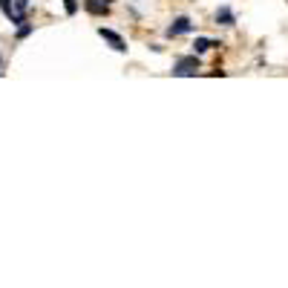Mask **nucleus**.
Here are the masks:
<instances>
[{"instance_id": "nucleus-9", "label": "nucleus", "mask_w": 288, "mask_h": 288, "mask_svg": "<svg viewBox=\"0 0 288 288\" xmlns=\"http://www.w3.org/2000/svg\"><path fill=\"white\" fill-rule=\"evenodd\" d=\"M0 9H9V0H0Z\"/></svg>"}, {"instance_id": "nucleus-3", "label": "nucleus", "mask_w": 288, "mask_h": 288, "mask_svg": "<svg viewBox=\"0 0 288 288\" xmlns=\"http://www.w3.org/2000/svg\"><path fill=\"white\" fill-rule=\"evenodd\" d=\"M193 29V23H190V17H176L173 23L167 26V38H176V35H185Z\"/></svg>"}, {"instance_id": "nucleus-10", "label": "nucleus", "mask_w": 288, "mask_h": 288, "mask_svg": "<svg viewBox=\"0 0 288 288\" xmlns=\"http://www.w3.org/2000/svg\"><path fill=\"white\" fill-rule=\"evenodd\" d=\"M101 3H107V6H110V0H101Z\"/></svg>"}, {"instance_id": "nucleus-1", "label": "nucleus", "mask_w": 288, "mask_h": 288, "mask_svg": "<svg viewBox=\"0 0 288 288\" xmlns=\"http://www.w3.org/2000/svg\"><path fill=\"white\" fill-rule=\"evenodd\" d=\"M196 69H199V58H196V52H193V55H187V58H179V61H176L173 75L185 78V75H196Z\"/></svg>"}, {"instance_id": "nucleus-2", "label": "nucleus", "mask_w": 288, "mask_h": 288, "mask_svg": "<svg viewBox=\"0 0 288 288\" xmlns=\"http://www.w3.org/2000/svg\"><path fill=\"white\" fill-rule=\"evenodd\" d=\"M98 35H101V38H104V41H107V43H110V46H113L116 52H127V43H124V38H121V35H116L113 29H98Z\"/></svg>"}, {"instance_id": "nucleus-7", "label": "nucleus", "mask_w": 288, "mask_h": 288, "mask_svg": "<svg viewBox=\"0 0 288 288\" xmlns=\"http://www.w3.org/2000/svg\"><path fill=\"white\" fill-rule=\"evenodd\" d=\"M64 6H67L69 15H75V12H78V3H75V0H64Z\"/></svg>"}, {"instance_id": "nucleus-4", "label": "nucleus", "mask_w": 288, "mask_h": 288, "mask_svg": "<svg viewBox=\"0 0 288 288\" xmlns=\"http://www.w3.org/2000/svg\"><path fill=\"white\" fill-rule=\"evenodd\" d=\"M213 46H219V43H216V41H207V38H196V43H193V52H196V55H202V52L213 49Z\"/></svg>"}, {"instance_id": "nucleus-5", "label": "nucleus", "mask_w": 288, "mask_h": 288, "mask_svg": "<svg viewBox=\"0 0 288 288\" xmlns=\"http://www.w3.org/2000/svg\"><path fill=\"white\" fill-rule=\"evenodd\" d=\"M216 23H222V26H234V23H237V17H234L231 9H219V12H216Z\"/></svg>"}, {"instance_id": "nucleus-8", "label": "nucleus", "mask_w": 288, "mask_h": 288, "mask_svg": "<svg viewBox=\"0 0 288 288\" xmlns=\"http://www.w3.org/2000/svg\"><path fill=\"white\" fill-rule=\"evenodd\" d=\"M26 35H32V26H20L17 29V38H26Z\"/></svg>"}, {"instance_id": "nucleus-6", "label": "nucleus", "mask_w": 288, "mask_h": 288, "mask_svg": "<svg viewBox=\"0 0 288 288\" xmlns=\"http://www.w3.org/2000/svg\"><path fill=\"white\" fill-rule=\"evenodd\" d=\"M86 9L92 15H107V3H101V0H86Z\"/></svg>"}]
</instances>
